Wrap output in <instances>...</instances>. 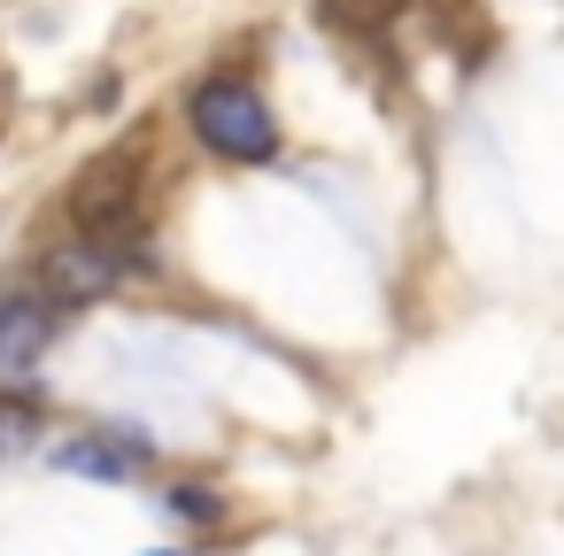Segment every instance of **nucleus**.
<instances>
[{
	"mask_svg": "<svg viewBox=\"0 0 564 556\" xmlns=\"http://www.w3.org/2000/svg\"><path fill=\"white\" fill-rule=\"evenodd\" d=\"M117 279H124V271H117L109 255H94L86 240H78V248H63V255H55V263L40 271V286H47V294H55L63 309H78V302H94V294H109Z\"/></svg>",
	"mask_w": 564,
	"mask_h": 556,
	"instance_id": "obj_4",
	"label": "nucleus"
},
{
	"mask_svg": "<svg viewBox=\"0 0 564 556\" xmlns=\"http://www.w3.org/2000/svg\"><path fill=\"white\" fill-rule=\"evenodd\" d=\"M40 433V410H32V394H0V456L9 448H24Z\"/></svg>",
	"mask_w": 564,
	"mask_h": 556,
	"instance_id": "obj_6",
	"label": "nucleus"
},
{
	"mask_svg": "<svg viewBox=\"0 0 564 556\" xmlns=\"http://www.w3.org/2000/svg\"><path fill=\"white\" fill-rule=\"evenodd\" d=\"M171 517H186V525H217V517H225V494H217V487H171Z\"/></svg>",
	"mask_w": 564,
	"mask_h": 556,
	"instance_id": "obj_7",
	"label": "nucleus"
},
{
	"mask_svg": "<svg viewBox=\"0 0 564 556\" xmlns=\"http://www.w3.org/2000/svg\"><path fill=\"white\" fill-rule=\"evenodd\" d=\"M394 17H402V0H317V24H333V32H379Z\"/></svg>",
	"mask_w": 564,
	"mask_h": 556,
	"instance_id": "obj_5",
	"label": "nucleus"
},
{
	"mask_svg": "<svg viewBox=\"0 0 564 556\" xmlns=\"http://www.w3.org/2000/svg\"><path fill=\"white\" fill-rule=\"evenodd\" d=\"M70 309L47 294V286H17V294H0V371H24L47 340H55V325H63Z\"/></svg>",
	"mask_w": 564,
	"mask_h": 556,
	"instance_id": "obj_2",
	"label": "nucleus"
},
{
	"mask_svg": "<svg viewBox=\"0 0 564 556\" xmlns=\"http://www.w3.org/2000/svg\"><path fill=\"white\" fill-rule=\"evenodd\" d=\"M155 556H178V548H155Z\"/></svg>",
	"mask_w": 564,
	"mask_h": 556,
	"instance_id": "obj_8",
	"label": "nucleus"
},
{
	"mask_svg": "<svg viewBox=\"0 0 564 556\" xmlns=\"http://www.w3.org/2000/svg\"><path fill=\"white\" fill-rule=\"evenodd\" d=\"M55 464L78 471V479H140V471L155 464V440H140V433H124V425H101V433H70V440L55 448Z\"/></svg>",
	"mask_w": 564,
	"mask_h": 556,
	"instance_id": "obj_3",
	"label": "nucleus"
},
{
	"mask_svg": "<svg viewBox=\"0 0 564 556\" xmlns=\"http://www.w3.org/2000/svg\"><path fill=\"white\" fill-rule=\"evenodd\" d=\"M186 124L225 163H271L279 155V117H271V101L248 78H202L186 94Z\"/></svg>",
	"mask_w": 564,
	"mask_h": 556,
	"instance_id": "obj_1",
	"label": "nucleus"
}]
</instances>
